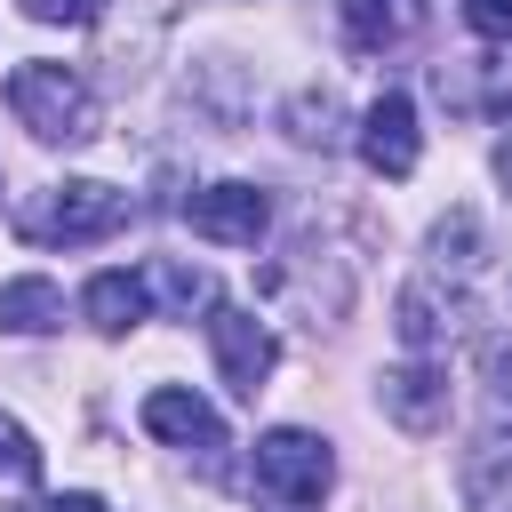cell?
Listing matches in <instances>:
<instances>
[{
	"label": "cell",
	"mask_w": 512,
	"mask_h": 512,
	"mask_svg": "<svg viewBox=\"0 0 512 512\" xmlns=\"http://www.w3.org/2000/svg\"><path fill=\"white\" fill-rule=\"evenodd\" d=\"M120 224H128V192H120V184H96V176L48 184V192L16 216V232L40 240V248H88V240H112Z\"/></svg>",
	"instance_id": "6da1fadb"
},
{
	"label": "cell",
	"mask_w": 512,
	"mask_h": 512,
	"mask_svg": "<svg viewBox=\"0 0 512 512\" xmlns=\"http://www.w3.org/2000/svg\"><path fill=\"white\" fill-rule=\"evenodd\" d=\"M328 480H336V456H328L320 432H304V424L256 432V496L272 512H320Z\"/></svg>",
	"instance_id": "7a4b0ae2"
},
{
	"label": "cell",
	"mask_w": 512,
	"mask_h": 512,
	"mask_svg": "<svg viewBox=\"0 0 512 512\" xmlns=\"http://www.w3.org/2000/svg\"><path fill=\"white\" fill-rule=\"evenodd\" d=\"M8 112L40 136V144H80L96 136V96L72 64H16L8 72Z\"/></svg>",
	"instance_id": "3957f363"
},
{
	"label": "cell",
	"mask_w": 512,
	"mask_h": 512,
	"mask_svg": "<svg viewBox=\"0 0 512 512\" xmlns=\"http://www.w3.org/2000/svg\"><path fill=\"white\" fill-rule=\"evenodd\" d=\"M208 352H216V376L240 392V400H256L264 392V376H272V360H280V336L248 312V304H208Z\"/></svg>",
	"instance_id": "277c9868"
},
{
	"label": "cell",
	"mask_w": 512,
	"mask_h": 512,
	"mask_svg": "<svg viewBox=\"0 0 512 512\" xmlns=\"http://www.w3.org/2000/svg\"><path fill=\"white\" fill-rule=\"evenodd\" d=\"M184 216H192V232L216 240V248H256L264 224H272V192L248 184V176H224V184H200V192L184 200Z\"/></svg>",
	"instance_id": "5b68a950"
},
{
	"label": "cell",
	"mask_w": 512,
	"mask_h": 512,
	"mask_svg": "<svg viewBox=\"0 0 512 512\" xmlns=\"http://www.w3.org/2000/svg\"><path fill=\"white\" fill-rule=\"evenodd\" d=\"M136 416H144V432H152L160 448H184V456H216V448H224V416H216L192 384H152Z\"/></svg>",
	"instance_id": "8992f818"
},
{
	"label": "cell",
	"mask_w": 512,
	"mask_h": 512,
	"mask_svg": "<svg viewBox=\"0 0 512 512\" xmlns=\"http://www.w3.org/2000/svg\"><path fill=\"white\" fill-rule=\"evenodd\" d=\"M472 320V288H456V280H440V272H416L408 288H400V344L408 352H432V344H448L456 328Z\"/></svg>",
	"instance_id": "52a82bcc"
},
{
	"label": "cell",
	"mask_w": 512,
	"mask_h": 512,
	"mask_svg": "<svg viewBox=\"0 0 512 512\" xmlns=\"http://www.w3.org/2000/svg\"><path fill=\"white\" fill-rule=\"evenodd\" d=\"M376 408H384L400 432H416V440H424V432H440V424H448V376L416 352V360H400V368H384V376H376Z\"/></svg>",
	"instance_id": "ba28073f"
},
{
	"label": "cell",
	"mask_w": 512,
	"mask_h": 512,
	"mask_svg": "<svg viewBox=\"0 0 512 512\" xmlns=\"http://www.w3.org/2000/svg\"><path fill=\"white\" fill-rule=\"evenodd\" d=\"M360 160H368L376 176H408V168L424 160V128H416V104H408L400 88H384V96L360 112Z\"/></svg>",
	"instance_id": "9c48e42d"
},
{
	"label": "cell",
	"mask_w": 512,
	"mask_h": 512,
	"mask_svg": "<svg viewBox=\"0 0 512 512\" xmlns=\"http://www.w3.org/2000/svg\"><path fill=\"white\" fill-rule=\"evenodd\" d=\"M456 488H464V512H512V424L480 416V432L456 464Z\"/></svg>",
	"instance_id": "30bf717a"
},
{
	"label": "cell",
	"mask_w": 512,
	"mask_h": 512,
	"mask_svg": "<svg viewBox=\"0 0 512 512\" xmlns=\"http://www.w3.org/2000/svg\"><path fill=\"white\" fill-rule=\"evenodd\" d=\"M80 312L104 328V336H128L136 320H152V296H144V272H96L80 288Z\"/></svg>",
	"instance_id": "8fae6325"
},
{
	"label": "cell",
	"mask_w": 512,
	"mask_h": 512,
	"mask_svg": "<svg viewBox=\"0 0 512 512\" xmlns=\"http://www.w3.org/2000/svg\"><path fill=\"white\" fill-rule=\"evenodd\" d=\"M0 328H8V336H48V328H64V288H56L48 272L8 280V288H0Z\"/></svg>",
	"instance_id": "7c38bea8"
},
{
	"label": "cell",
	"mask_w": 512,
	"mask_h": 512,
	"mask_svg": "<svg viewBox=\"0 0 512 512\" xmlns=\"http://www.w3.org/2000/svg\"><path fill=\"white\" fill-rule=\"evenodd\" d=\"M144 296L192 320V312H208V304H216V280H208L200 264H176V256H152V264H144Z\"/></svg>",
	"instance_id": "4fadbf2b"
},
{
	"label": "cell",
	"mask_w": 512,
	"mask_h": 512,
	"mask_svg": "<svg viewBox=\"0 0 512 512\" xmlns=\"http://www.w3.org/2000/svg\"><path fill=\"white\" fill-rule=\"evenodd\" d=\"M424 24V0H344V32L360 48H392Z\"/></svg>",
	"instance_id": "5bb4252c"
},
{
	"label": "cell",
	"mask_w": 512,
	"mask_h": 512,
	"mask_svg": "<svg viewBox=\"0 0 512 512\" xmlns=\"http://www.w3.org/2000/svg\"><path fill=\"white\" fill-rule=\"evenodd\" d=\"M480 416L512 424V328L480 344Z\"/></svg>",
	"instance_id": "9a60e30c"
},
{
	"label": "cell",
	"mask_w": 512,
	"mask_h": 512,
	"mask_svg": "<svg viewBox=\"0 0 512 512\" xmlns=\"http://www.w3.org/2000/svg\"><path fill=\"white\" fill-rule=\"evenodd\" d=\"M0 480H8V488H32V480H40V448H32V432H24L8 408H0Z\"/></svg>",
	"instance_id": "2e32d148"
},
{
	"label": "cell",
	"mask_w": 512,
	"mask_h": 512,
	"mask_svg": "<svg viewBox=\"0 0 512 512\" xmlns=\"http://www.w3.org/2000/svg\"><path fill=\"white\" fill-rule=\"evenodd\" d=\"M288 136L296 144H336V96L320 88V96H296L288 104Z\"/></svg>",
	"instance_id": "e0dca14e"
},
{
	"label": "cell",
	"mask_w": 512,
	"mask_h": 512,
	"mask_svg": "<svg viewBox=\"0 0 512 512\" xmlns=\"http://www.w3.org/2000/svg\"><path fill=\"white\" fill-rule=\"evenodd\" d=\"M480 40H512V0H456Z\"/></svg>",
	"instance_id": "ac0fdd59"
},
{
	"label": "cell",
	"mask_w": 512,
	"mask_h": 512,
	"mask_svg": "<svg viewBox=\"0 0 512 512\" xmlns=\"http://www.w3.org/2000/svg\"><path fill=\"white\" fill-rule=\"evenodd\" d=\"M24 16H32V24H88L96 0H24Z\"/></svg>",
	"instance_id": "d6986e66"
},
{
	"label": "cell",
	"mask_w": 512,
	"mask_h": 512,
	"mask_svg": "<svg viewBox=\"0 0 512 512\" xmlns=\"http://www.w3.org/2000/svg\"><path fill=\"white\" fill-rule=\"evenodd\" d=\"M40 512H104V504H96V496H80V488H72V496H48V504H40Z\"/></svg>",
	"instance_id": "ffe728a7"
},
{
	"label": "cell",
	"mask_w": 512,
	"mask_h": 512,
	"mask_svg": "<svg viewBox=\"0 0 512 512\" xmlns=\"http://www.w3.org/2000/svg\"><path fill=\"white\" fill-rule=\"evenodd\" d=\"M496 176H504V192H512V128L496 136Z\"/></svg>",
	"instance_id": "44dd1931"
}]
</instances>
